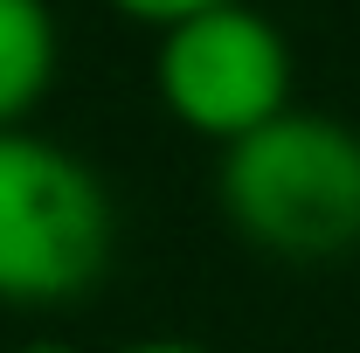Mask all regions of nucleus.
Here are the masks:
<instances>
[{
	"mask_svg": "<svg viewBox=\"0 0 360 353\" xmlns=\"http://www.w3.org/2000/svg\"><path fill=\"white\" fill-rule=\"evenodd\" d=\"M222 215L277 264H333L360 250V132L326 111H284L222 146Z\"/></svg>",
	"mask_w": 360,
	"mask_h": 353,
	"instance_id": "1",
	"label": "nucleus"
},
{
	"mask_svg": "<svg viewBox=\"0 0 360 353\" xmlns=\"http://www.w3.org/2000/svg\"><path fill=\"white\" fill-rule=\"evenodd\" d=\"M104 180L42 132H0V305H70L111 270Z\"/></svg>",
	"mask_w": 360,
	"mask_h": 353,
	"instance_id": "2",
	"label": "nucleus"
},
{
	"mask_svg": "<svg viewBox=\"0 0 360 353\" xmlns=\"http://www.w3.org/2000/svg\"><path fill=\"white\" fill-rule=\"evenodd\" d=\"M153 90L174 125H187L194 139H215V146H236L291 111V42L270 14L243 7V0L208 7L160 35Z\"/></svg>",
	"mask_w": 360,
	"mask_h": 353,
	"instance_id": "3",
	"label": "nucleus"
},
{
	"mask_svg": "<svg viewBox=\"0 0 360 353\" xmlns=\"http://www.w3.org/2000/svg\"><path fill=\"white\" fill-rule=\"evenodd\" d=\"M56 56H63V35L49 0H0V132H21L28 111L49 97Z\"/></svg>",
	"mask_w": 360,
	"mask_h": 353,
	"instance_id": "4",
	"label": "nucleus"
},
{
	"mask_svg": "<svg viewBox=\"0 0 360 353\" xmlns=\"http://www.w3.org/2000/svg\"><path fill=\"white\" fill-rule=\"evenodd\" d=\"M118 21H139V28H180V21H194V14H208V7H229V0H104Z\"/></svg>",
	"mask_w": 360,
	"mask_h": 353,
	"instance_id": "5",
	"label": "nucleus"
},
{
	"mask_svg": "<svg viewBox=\"0 0 360 353\" xmlns=\"http://www.w3.org/2000/svg\"><path fill=\"white\" fill-rule=\"evenodd\" d=\"M118 353H208V347H194V340H132Z\"/></svg>",
	"mask_w": 360,
	"mask_h": 353,
	"instance_id": "6",
	"label": "nucleus"
},
{
	"mask_svg": "<svg viewBox=\"0 0 360 353\" xmlns=\"http://www.w3.org/2000/svg\"><path fill=\"white\" fill-rule=\"evenodd\" d=\"M14 353H77V347H63V340H28V347H14Z\"/></svg>",
	"mask_w": 360,
	"mask_h": 353,
	"instance_id": "7",
	"label": "nucleus"
}]
</instances>
